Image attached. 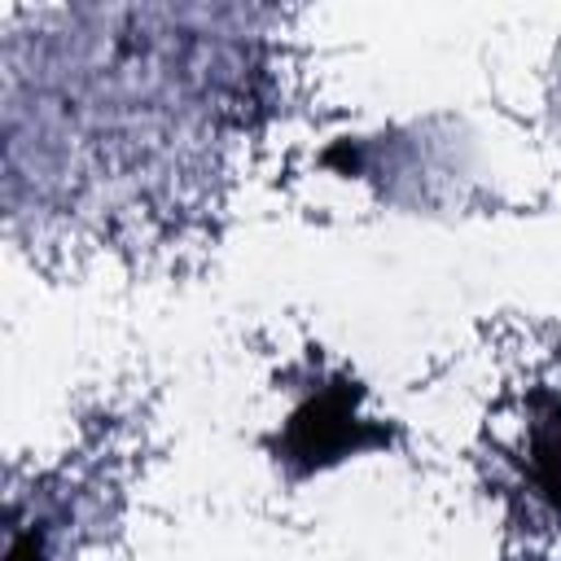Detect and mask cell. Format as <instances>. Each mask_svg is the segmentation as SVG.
Instances as JSON below:
<instances>
[{"label": "cell", "instance_id": "obj_1", "mask_svg": "<svg viewBox=\"0 0 561 561\" xmlns=\"http://www.w3.org/2000/svg\"><path fill=\"white\" fill-rule=\"evenodd\" d=\"M351 403H355V390L351 394L333 390V394L311 399L289 425V451L302 456L307 465H320V460H333L342 447H355L364 421H355Z\"/></svg>", "mask_w": 561, "mask_h": 561}, {"label": "cell", "instance_id": "obj_3", "mask_svg": "<svg viewBox=\"0 0 561 561\" xmlns=\"http://www.w3.org/2000/svg\"><path fill=\"white\" fill-rule=\"evenodd\" d=\"M9 561H44V557H39L35 539H18V543H13V557H9Z\"/></svg>", "mask_w": 561, "mask_h": 561}, {"label": "cell", "instance_id": "obj_2", "mask_svg": "<svg viewBox=\"0 0 561 561\" xmlns=\"http://www.w3.org/2000/svg\"><path fill=\"white\" fill-rule=\"evenodd\" d=\"M530 469L539 491L561 508V403H552L530 425Z\"/></svg>", "mask_w": 561, "mask_h": 561}]
</instances>
